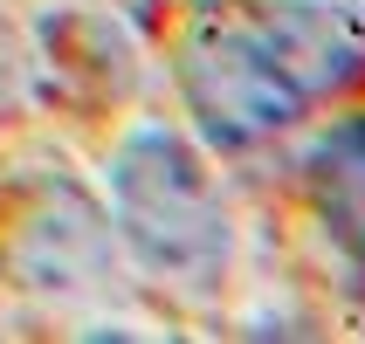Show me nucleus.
I'll return each mask as SVG.
<instances>
[{"label": "nucleus", "mask_w": 365, "mask_h": 344, "mask_svg": "<svg viewBox=\"0 0 365 344\" xmlns=\"http://www.w3.org/2000/svg\"><path fill=\"white\" fill-rule=\"evenodd\" d=\"M304 179H310V200H317V221H324L331 248L365 283V118H338L310 145Z\"/></svg>", "instance_id": "obj_3"}, {"label": "nucleus", "mask_w": 365, "mask_h": 344, "mask_svg": "<svg viewBox=\"0 0 365 344\" xmlns=\"http://www.w3.org/2000/svg\"><path fill=\"white\" fill-rule=\"evenodd\" d=\"M235 28L297 110L365 83V14L345 0H255Z\"/></svg>", "instance_id": "obj_2"}, {"label": "nucleus", "mask_w": 365, "mask_h": 344, "mask_svg": "<svg viewBox=\"0 0 365 344\" xmlns=\"http://www.w3.org/2000/svg\"><path fill=\"white\" fill-rule=\"evenodd\" d=\"M110 214H118L124 248L138 255L152 276L173 283H214L227 269V207L207 159L180 131L145 124L118 145L110 159Z\"/></svg>", "instance_id": "obj_1"}]
</instances>
